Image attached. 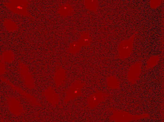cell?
I'll list each match as a JSON object with an SVG mask.
<instances>
[{
  "label": "cell",
  "instance_id": "6da1fadb",
  "mask_svg": "<svg viewBox=\"0 0 164 122\" xmlns=\"http://www.w3.org/2000/svg\"><path fill=\"white\" fill-rule=\"evenodd\" d=\"M133 37H132L128 41L124 42L121 46V50L119 52L120 57L122 59L128 58L131 54L132 48Z\"/></svg>",
  "mask_w": 164,
  "mask_h": 122
},
{
  "label": "cell",
  "instance_id": "7a4b0ae2",
  "mask_svg": "<svg viewBox=\"0 0 164 122\" xmlns=\"http://www.w3.org/2000/svg\"><path fill=\"white\" fill-rule=\"evenodd\" d=\"M142 62L139 61L135 63L130 67L129 72V78L131 82H135L139 75Z\"/></svg>",
  "mask_w": 164,
  "mask_h": 122
},
{
  "label": "cell",
  "instance_id": "3957f363",
  "mask_svg": "<svg viewBox=\"0 0 164 122\" xmlns=\"http://www.w3.org/2000/svg\"><path fill=\"white\" fill-rule=\"evenodd\" d=\"M159 60L158 56H154L150 57L147 62V67L148 68H152L156 65Z\"/></svg>",
  "mask_w": 164,
  "mask_h": 122
},
{
  "label": "cell",
  "instance_id": "277c9868",
  "mask_svg": "<svg viewBox=\"0 0 164 122\" xmlns=\"http://www.w3.org/2000/svg\"><path fill=\"white\" fill-rule=\"evenodd\" d=\"M59 12L60 14L65 16H68L70 14V6L67 5H64L60 8Z\"/></svg>",
  "mask_w": 164,
  "mask_h": 122
}]
</instances>
